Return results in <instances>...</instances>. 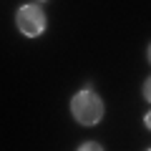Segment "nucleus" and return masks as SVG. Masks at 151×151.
Returning <instances> with one entry per match:
<instances>
[{
  "instance_id": "obj_5",
  "label": "nucleus",
  "mask_w": 151,
  "mask_h": 151,
  "mask_svg": "<svg viewBox=\"0 0 151 151\" xmlns=\"http://www.w3.org/2000/svg\"><path fill=\"white\" fill-rule=\"evenodd\" d=\"M144 124H146V129H151V111L144 116Z\"/></svg>"
},
{
  "instance_id": "obj_3",
  "label": "nucleus",
  "mask_w": 151,
  "mask_h": 151,
  "mask_svg": "<svg viewBox=\"0 0 151 151\" xmlns=\"http://www.w3.org/2000/svg\"><path fill=\"white\" fill-rule=\"evenodd\" d=\"M78 149H81V151H98V149H103V146L96 144V141H86V144H81Z\"/></svg>"
},
{
  "instance_id": "obj_2",
  "label": "nucleus",
  "mask_w": 151,
  "mask_h": 151,
  "mask_svg": "<svg viewBox=\"0 0 151 151\" xmlns=\"http://www.w3.org/2000/svg\"><path fill=\"white\" fill-rule=\"evenodd\" d=\"M18 30L28 38H38L45 30V13L40 10V5H20L15 13Z\"/></svg>"
},
{
  "instance_id": "obj_1",
  "label": "nucleus",
  "mask_w": 151,
  "mask_h": 151,
  "mask_svg": "<svg viewBox=\"0 0 151 151\" xmlns=\"http://www.w3.org/2000/svg\"><path fill=\"white\" fill-rule=\"evenodd\" d=\"M70 113L81 126H96L103 119V101L91 88V83L70 98Z\"/></svg>"
},
{
  "instance_id": "obj_4",
  "label": "nucleus",
  "mask_w": 151,
  "mask_h": 151,
  "mask_svg": "<svg viewBox=\"0 0 151 151\" xmlns=\"http://www.w3.org/2000/svg\"><path fill=\"white\" fill-rule=\"evenodd\" d=\"M144 98L151 103V76L146 78V83H144Z\"/></svg>"
},
{
  "instance_id": "obj_6",
  "label": "nucleus",
  "mask_w": 151,
  "mask_h": 151,
  "mask_svg": "<svg viewBox=\"0 0 151 151\" xmlns=\"http://www.w3.org/2000/svg\"><path fill=\"white\" fill-rule=\"evenodd\" d=\"M146 58H149V63H151V45H149V50H146Z\"/></svg>"
},
{
  "instance_id": "obj_7",
  "label": "nucleus",
  "mask_w": 151,
  "mask_h": 151,
  "mask_svg": "<svg viewBox=\"0 0 151 151\" xmlns=\"http://www.w3.org/2000/svg\"><path fill=\"white\" fill-rule=\"evenodd\" d=\"M38 3H43V0H38Z\"/></svg>"
}]
</instances>
